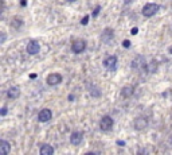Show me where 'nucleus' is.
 I'll use <instances>...</instances> for the list:
<instances>
[{"label": "nucleus", "instance_id": "1", "mask_svg": "<svg viewBox=\"0 0 172 155\" xmlns=\"http://www.w3.org/2000/svg\"><path fill=\"white\" fill-rule=\"evenodd\" d=\"M160 10V6L156 3H148V4H145L144 7H143V15L147 16V18H149V16H153L156 12Z\"/></svg>", "mask_w": 172, "mask_h": 155}, {"label": "nucleus", "instance_id": "2", "mask_svg": "<svg viewBox=\"0 0 172 155\" xmlns=\"http://www.w3.org/2000/svg\"><path fill=\"white\" fill-rule=\"evenodd\" d=\"M85 49H86V42L84 39H75L71 45V50H73V53H75V54L84 53Z\"/></svg>", "mask_w": 172, "mask_h": 155}, {"label": "nucleus", "instance_id": "3", "mask_svg": "<svg viewBox=\"0 0 172 155\" xmlns=\"http://www.w3.org/2000/svg\"><path fill=\"white\" fill-rule=\"evenodd\" d=\"M113 124L114 121L110 116H104L100 121V128L102 129V131H110V129L113 128Z\"/></svg>", "mask_w": 172, "mask_h": 155}, {"label": "nucleus", "instance_id": "4", "mask_svg": "<svg viewBox=\"0 0 172 155\" xmlns=\"http://www.w3.org/2000/svg\"><path fill=\"white\" fill-rule=\"evenodd\" d=\"M104 66L108 69V70H116L117 68V58L114 55H109L104 59Z\"/></svg>", "mask_w": 172, "mask_h": 155}, {"label": "nucleus", "instance_id": "5", "mask_svg": "<svg viewBox=\"0 0 172 155\" xmlns=\"http://www.w3.org/2000/svg\"><path fill=\"white\" fill-rule=\"evenodd\" d=\"M39 51H40V46H39V43L36 42V40H31V42H28V45H27V53H28V54L35 55V54H38Z\"/></svg>", "mask_w": 172, "mask_h": 155}, {"label": "nucleus", "instance_id": "6", "mask_svg": "<svg viewBox=\"0 0 172 155\" xmlns=\"http://www.w3.org/2000/svg\"><path fill=\"white\" fill-rule=\"evenodd\" d=\"M51 117H52V112L50 111V109H47V108L42 109V111L39 112V115H38V119H39V121H42V123H46V121L51 120Z\"/></svg>", "mask_w": 172, "mask_h": 155}, {"label": "nucleus", "instance_id": "7", "mask_svg": "<svg viewBox=\"0 0 172 155\" xmlns=\"http://www.w3.org/2000/svg\"><path fill=\"white\" fill-rule=\"evenodd\" d=\"M62 82V76L58 74V73H52L47 77V84L51 85V87H54V85H58Z\"/></svg>", "mask_w": 172, "mask_h": 155}, {"label": "nucleus", "instance_id": "8", "mask_svg": "<svg viewBox=\"0 0 172 155\" xmlns=\"http://www.w3.org/2000/svg\"><path fill=\"white\" fill-rule=\"evenodd\" d=\"M82 138H84L82 132H79V131L73 132L71 136H70V143L74 144V146H78V144H81V142H82Z\"/></svg>", "mask_w": 172, "mask_h": 155}, {"label": "nucleus", "instance_id": "9", "mask_svg": "<svg viewBox=\"0 0 172 155\" xmlns=\"http://www.w3.org/2000/svg\"><path fill=\"white\" fill-rule=\"evenodd\" d=\"M101 39H102V42H105V43L110 42V40L113 39V30L112 28H105L104 32H102V35H101Z\"/></svg>", "mask_w": 172, "mask_h": 155}, {"label": "nucleus", "instance_id": "10", "mask_svg": "<svg viewBox=\"0 0 172 155\" xmlns=\"http://www.w3.org/2000/svg\"><path fill=\"white\" fill-rule=\"evenodd\" d=\"M19 95H20V91H19V88H18V87H11L10 89H8V92H7L8 99H12V100L18 99Z\"/></svg>", "mask_w": 172, "mask_h": 155}, {"label": "nucleus", "instance_id": "11", "mask_svg": "<svg viewBox=\"0 0 172 155\" xmlns=\"http://www.w3.org/2000/svg\"><path fill=\"white\" fill-rule=\"evenodd\" d=\"M11 151V144L6 140H0V155H7Z\"/></svg>", "mask_w": 172, "mask_h": 155}, {"label": "nucleus", "instance_id": "12", "mask_svg": "<svg viewBox=\"0 0 172 155\" xmlns=\"http://www.w3.org/2000/svg\"><path fill=\"white\" fill-rule=\"evenodd\" d=\"M39 153L42 155H52V154H54V147L50 146V144H43L42 147H40Z\"/></svg>", "mask_w": 172, "mask_h": 155}, {"label": "nucleus", "instance_id": "13", "mask_svg": "<svg viewBox=\"0 0 172 155\" xmlns=\"http://www.w3.org/2000/svg\"><path fill=\"white\" fill-rule=\"evenodd\" d=\"M147 127V120L144 117H140V119L134 120V128L136 129H144Z\"/></svg>", "mask_w": 172, "mask_h": 155}, {"label": "nucleus", "instance_id": "14", "mask_svg": "<svg viewBox=\"0 0 172 155\" xmlns=\"http://www.w3.org/2000/svg\"><path fill=\"white\" fill-rule=\"evenodd\" d=\"M133 95V87H124L121 91V96L125 97V99H128L129 96Z\"/></svg>", "mask_w": 172, "mask_h": 155}, {"label": "nucleus", "instance_id": "15", "mask_svg": "<svg viewBox=\"0 0 172 155\" xmlns=\"http://www.w3.org/2000/svg\"><path fill=\"white\" fill-rule=\"evenodd\" d=\"M88 23H89V15H86L85 18H82V20H81V24L85 26V24H88Z\"/></svg>", "mask_w": 172, "mask_h": 155}, {"label": "nucleus", "instance_id": "16", "mask_svg": "<svg viewBox=\"0 0 172 155\" xmlns=\"http://www.w3.org/2000/svg\"><path fill=\"white\" fill-rule=\"evenodd\" d=\"M122 46L124 47H129L130 46V40H128V39H125L124 42H122Z\"/></svg>", "mask_w": 172, "mask_h": 155}, {"label": "nucleus", "instance_id": "17", "mask_svg": "<svg viewBox=\"0 0 172 155\" xmlns=\"http://www.w3.org/2000/svg\"><path fill=\"white\" fill-rule=\"evenodd\" d=\"M0 115H2V116H6L7 115V108L6 107L2 108V111H0Z\"/></svg>", "mask_w": 172, "mask_h": 155}, {"label": "nucleus", "instance_id": "18", "mask_svg": "<svg viewBox=\"0 0 172 155\" xmlns=\"http://www.w3.org/2000/svg\"><path fill=\"white\" fill-rule=\"evenodd\" d=\"M98 12H100V7H97L96 10H94V12H93V16H97V15H98Z\"/></svg>", "mask_w": 172, "mask_h": 155}, {"label": "nucleus", "instance_id": "19", "mask_svg": "<svg viewBox=\"0 0 172 155\" xmlns=\"http://www.w3.org/2000/svg\"><path fill=\"white\" fill-rule=\"evenodd\" d=\"M137 31H138V30H137L136 27H134V28H132V34H133V35H134V34H137Z\"/></svg>", "mask_w": 172, "mask_h": 155}, {"label": "nucleus", "instance_id": "20", "mask_svg": "<svg viewBox=\"0 0 172 155\" xmlns=\"http://www.w3.org/2000/svg\"><path fill=\"white\" fill-rule=\"evenodd\" d=\"M20 4H22V6H26V0H22V2H20Z\"/></svg>", "mask_w": 172, "mask_h": 155}, {"label": "nucleus", "instance_id": "21", "mask_svg": "<svg viewBox=\"0 0 172 155\" xmlns=\"http://www.w3.org/2000/svg\"><path fill=\"white\" fill-rule=\"evenodd\" d=\"M4 39H6V35L2 34V42H4Z\"/></svg>", "mask_w": 172, "mask_h": 155}, {"label": "nucleus", "instance_id": "22", "mask_svg": "<svg viewBox=\"0 0 172 155\" xmlns=\"http://www.w3.org/2000/svg\"><path fill=\"white\" fill-rule=\"evenodd\" d=\"M170 53H171V54H172V46L170 47Z\"/></svg>", "mask_w": 172, "mask_h": 155}, {"label": "nucleus", "instance_id": "23", "mask_svg": "<svg viewBox=\"0 0 172 155\" xmlns=\"http://www.w3.org/2000/svg\"><path fill=\"white\" fill-rule=\"evenodd\" d=\"M69 2H75V0H69Z\"/></svg>", "mask_w": 172, "mask_h": 155}]
</instances>
